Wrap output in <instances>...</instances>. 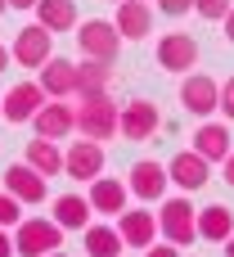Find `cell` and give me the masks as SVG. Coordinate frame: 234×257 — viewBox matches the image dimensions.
Returning <instances> with one entry per match:
<instances>
[{
  "instance_id": "cell-22",
  "label": "cell",
  "mask_w": 234,
  "mask_h": 257,
  "mask_svg": "<svg viewBox=\"0 0 234 257\" xmlns=\"http://www.w3.org/2000/svg\"><path fill=\"white\" fill-rule=\"evenodd\" d=\"M234 235V212L225 203H212V208H203L198 212V239H207V244H225Z\"/></svg>"
},
{
  "instance_id": "cell-16",
  "label": "cell",
  "mask_w": 234,
  "mask_h": 257,
  "mask_svg": "<svg viewBox=\"0 0 234 257\" xmlns=\"http://www.w3.org/2000/svg\"><path fill=\"white\" fill-rule=\"evenodd\" d=\"M5 190L18 199V203H45V176L36 172V167H27V163H14L9 172H5Z\"/></svg>"
},
{
  "instance_id": "cell-35",
  "label": "cell",
  "mask_w": 234,
  "mask_h": 257,
  "mask_svg": "<svg viewBox=\"0 0 234 257\" xmlns=\"http://www.w3.org/2000/svg\"><path fill=\"white\" fill-rule=\"evenodd\" d=\"M5 68H9V50L0 45V72H5Z\"/></svg>"
},
{
  "instance_id": "cell-11",
  "label": "cell",
  "mask_w": 234,
  "mask_h": 257,
  "mask_svg": "<svg viewBox=\"0 0 234 257\" xmlns=\"http://www.w3.org/2000/svg\"><path fill=\"white\" fill-rule=\"evenodd\" d=\"M158 126H162V113H158L153 99H131V104L122 108V117H117V131H122L126 140H153Z\"/></svg>"
},
{
  "instance_id": "cell-40",
  "label": "cell",
  "mask_w": 234,
  "mask_h": 257,
  "mask_svg": "<svg viewBox=\"0 0 234 257\" xmlns=\"http://www.w3.org/2000/svg\"><path fill=\"white\" fill-rule=\"evenodd\" d=\"M108 5H122V0H108Z\"/></svg>"
},
{
  "instance_id": "cell-17",
  "label": "cell",
  "mask_w": 234,
  "mask_h": 257,
  "mask_svg": "<svg viewBox=\"0 0 234 257\" xmlns=\"http://www.w3.org/2000/svg\"><path fill=\"white\" fill-rule=\"evenodd\" d=\"M113 23H117L122 41H144L149 27H153V9H149V0H122Z\"/></svg>"
},
{
  "instance_id": "cell-8",
  "label": "cell",
  "mask_w": 234,
  "mask_h": 257,
  "mask_svg": "<svg viewBox=\"0 0 234 257\" xmlns=\"http://www.w3.org/2000/svg\"><path fill=\"white\" fill-rule=\"evenodd\" d=\"M167 176H171V185H176V190H185V194H198V190L212 181V163H207L198 149H180V154L167 163Z\"/></svg>"
},
{
  "instance_id": "cell-10",
  "label": "cell",
  "mask_w": 234,
  "mask_h": 257,
  "mask_svg": "<svg viewBox=\"0 0 234 257\" xmlns=\"http://www.w3.org/2000/svg\"><path fill=\"white\" fill-rule=\"evenodd\" d=\"M32 131L45 136V140H63V136L77 131V108L68 99H45L36 108V117H32Z\"/></svg>"
},
{
  "instance_id": "cell-33",
  "label": "cell",
  "mask_w": 234,
  "mask_h": 257,
  "mask_svg": "<svg viewBox=\"0 0 234 257\" xmlns=\"http://www.w3.org/2000/svg\"><path fill=\"white\" fill-rule=\"evenodd\" d=\"M221 23H225V41H230V45H234V5H230V14H225Z\"/></svg>"
},
{
  "instance_id": "cell-23",
  "label": "cell",
  "mask_w": 234,
  "mask_h": 257,
  "mask_svg": "<svg viewBox=\"0 0 234 257\" xmlns=\"http://www.w3.org/2000/svg\"><path fill=\"white\" fill-rule=\"evenodd\" d=\"M81 239H86V257H122V248H126L117 226H104V221H90L81 230Z\"/></svg>"
},
{
  "instance_id": "cell-39",
  "label": "cell",
  "mask_w": 234,
  "mask_h": 257,
  "mask_svg": "<svg viewBox=\"0 0 234 257\" xmlns=\"http://www.w3.org/2000/svg\"><path fill=\"white\" fill-rule=\"evenodd\" d=\"M5 9H9V0H0V14H5Z\"/></svg>"
},
{
  "instance_id": "cell-34",
  "label": "cell",
  "mask_w": 234,
  "mask_h": 257,
  "mask_svg": "<svg viewBox=\"0 0 234 257\" xmlns=\"http://www.w3.org/2000/svg\"><path fill=\"white\" fill-rule=\"evenodd\" d=\"M9 9H36V0H9Z\"/></svg>"
},
{
  "instance_id": "cell-30",
  "label": "cell",
  "mask_w": 234,
  "mask_h": 257,
  "mask_svg": "<svg viewBox=\"0 0 234 257\" xmlns=\"http://www.w3.org/2000/svg\"><path fill=\"white\" fill-rule=\"evenodd\" d=\"M144 257H180V248H176V244H149Z\"/></svg>"
},
{
  "instance_id": "cell-3",
  "label": "cell",
  "mask_w": 234,
  "mask_h": 257,
  "mask_svg": "<svg viewBox=\"0 0 234 257\" xmlns=\"http://www.w3.org/2000/svg\"><path fill=\"white\" fill-rule=\"evenodd\" d=\"M158 235L167 244H194L198 239V212L189 208V194H176V199H162L158 208Z\"/></svg>"
},
{
  "instance_id": "cell-12",
  "label": "cell",
  "mask_w": 234,
  "mask_h": 257,
  "mask_svg": "<svg viewBox=\"0 0 234 257\" xmlns=\"http://www.w3.org/2000/svg\"><path fill=\"white\" fill-rule=\"evenodd\" d=\"M158 63L167 68V72H194V63H198V41L194 36H185V32H167L162 41H158Z\"/></svg>"
},
{
  "instance_id": "cell-13",
  "label": "cell",
  "mask_w": 234,
  "mask_h": 257,
  "mask_svg": "<svg viewBox=\"0 0 234 257\" xmlns=\"http://www.w3.org/2000/svg\"><path fill=\"white\" fill-rule=\"evenodd\" d=\"M117 235L126 248H149V244H158V217L149 208H126V212H117Z\"/></svg>"
},
{
  "instance_id": "cell-32",
  "label": "cell",
  "mask_w": 234,
  "mask_h": 257,
  "mask_svg": "<svg viewBox=\"0 0 234 257\" xmlns=\"http://www.w3.org/2000/svg\"><path fill=\"white\" fill-rule=\"evenodd\" d=\"M221 167H225V185H234V149L225 154V163H221Z\"/></svg>"
},
{
  "instance_id": "cell-41",
  "label": "cell",
  "mask_w": 234,
  "mask_h": 257,
  "mask_svg": "<svg viewBox=\"0 0 234 257\" xmlns=\"http://www.w3.org/2000/svg\"><path fill=\"white\" fill-rule=\"evenodd\" d=\"M149 5H153V0H149Z\"/></svg>"
},
{
  "instance_id": "cell-24",
  "label": "cell",
  "mask_w": 234,
  "mask_h": 257,
  "mask_svg": "<svg viewBox=\"0 0 234 257\" xmlns=\"http://www.w3.org/2000/svg\"><path fill=\"white\" fill-rule=\"evenodd\" d=\"M32 14H36V23H41V27H50L54 36L77 27V5H72V0H36V9H32Z\"/></svg>"
},
{
  "instance_id": "cell-31",
  "label": "cell",
  "mask_w": 234,
  "mask_h": 257,
  "mask_svg": "<svg viewBox=\"0 0 234 257\" xmlns=\"http://www.w3.org/2000/svg\"><path fill=\"white\" fill-rule=\"evenodd\" d=\"M0 257H14V239H9V230L0 226Z\"/></svg>"
},
{
  "instance_id": "cell-14",
  "label": "cell",
  "mask_w": 234,
  "mask_h": 257,
  "mask_svg": "<svg viewBox=\"0 0 234 257\" xmlns=\"http://www.w3.org/2000/svg\"><path fill=\"white\" fill-rule=\"evenodd\" d=\"M86 199H90V208H95L99 217H117V212H126L131 190H126V181H117V176H95Z\"/></svg>"
},
{
  "instance_id": "cell-38",
  "label": "cell",
  "mask_w": 234,
  "mask_h": 257,
  "mask_svg": "<svg viewBox=\"0 0 234 257\" xmlns=\"http://www.w3.org/2000/svg\"><path fill=\"white\" fill-rule=\"evenodd\" d=\"M0 117H5V95H0Z\"/></svg>"
},
{
  "instance_id": "cell-37",
  "label": "cell",
  "mask_w": 234,
  "mask_h": 257,
  "mask_svg": "<svg viewBox=\"0 0 234 257\" xmlns=\"http://www.w3.org/2000/svg\"><path fill=\"white\" fill-rule=\"evenodd\" d=\"M45 257H68V253H59V248H54V253H45Z\"/></svg>"
},
{
  "instance_id": "cell-9",
  "label": "cell",
  "mask_w": 234,
  "mask_h": 257,
  "mask_svg": "<svg viewBox=\"0 0 234 257\" xmlns=\"http://www.w3.org/2000/svg\"><path fill=\"white\" fill-rule=\"evenodd\" d=\"M167 185H171V176H167V167L153 163V158H140V163L131 167V176H126V190H131L135 199H144V203H162V199H167Z\"/></svg>"
},
{
  "instance_id": "cell-26",
  "label": "cell",
  "mask_w": 234,
  "mask_h": 257,
  "mask_svg": "<svg viewBox=\"0 0 234 257\" xmlns=\"http://www.w3.org/2000/svg\"><path fill=\"white\" fill-rule=\"evenodd\" d=\"M18 221H23V203H18L9 190H0V226H5V230H14Z\"/></svg>"
},
{
  "instance_id": "cell-36",
  "label": "cell",
  "mask_w": 234,
  "mask_h": 257,
  "mask_svg": "<svg viewBox=\"0 0 234 257\" xmlns=\"http://www.w3.org/2000/svg\"><path fill=\"white\" fill-rule=\"evenodd\" d=\"M221 248H225V257H234V235L225 239V244H221Z\"/></svg>"
},
{
  "instance_id": "cell-29",
  "label": "cell",
  "mask_w": 234,
  "mask_h": 257,
  "mask_svg": "<svg viewBox=\"0 0 234 257\" xmlns=\"http://www.w3.org/2000/svg\"><path fill=\"white\" fill-rule=\"evenodd\" d=\"M153 5H158L167 18H180V14H189V9H194V0H153Z\"/></svg>"
},
{
  "instance_id": "cell-18",
  "label": "cell",
  "mask_w": 234,
  "mask_h": 257,
  "mask_svg": "<svg viewBox=\"0 0 234 257\" xmlns=\"http://www.w3.org/2000/svg\"><path fill=\"white\" fill-rule=\"evenodd\" d=\"M194 149L207 158V163H225V154H230V122H212V117H203V126L194 131Z\"/></svg>"
},
{
  "instance_id": "cell-25",
  "label": "cell",
  "mask_w": 234,
  "mask_h": 257,
  "mask_svg": "<svg viewBox=\"0 0 234 257\" xmlns=\"http://www.w3.org/2000/svg\"><path fill=\"white\" fill-rule=\"evenodd\" d=\"M108 86H113V63L108 59L77 63V95H95V90H108Z\"/></svg>"
},
{
  "instance_id": "cell-28",
  "label": "cell",
  "mask_w": 234,
  "mask_h": 257,
  "mask_svg": "<svg viewBox=\"0 0 234 257\" xmlns=\"http://www.w3.org/2000/svg\"><path fill=\"white\" fill-rule=\"evenodd\" d=\"M216 113H225V122H234V77H225V86H221V104H216Z\"/></svg>"
},
{
  "instance_id": "cell-5",
  "label": "cell",
  "mask_w": 234,
  "mask_h": 257,
  "mask_svg": "<svg viewBox=\"0 0 234 257\" xmlns=\"http://www.w3.org/2000/svg\"><path fill=\"white\" fill-rule=\"evenodd\" d=\"M14 63H23V68H45L50 59H54V32L50 27H41V23H27L18 36H14Z\"/></svg>"
},
{
  "instance_id": "cell-21",
  "label": "cell",
  "mask_w": 234,
  "mask_h": 257,
  "mask_svg": "<svg viewBox=\"0 0 234 257\" xmlns=\"http://www.w3.org/2000/svg\"><path fill=\"white\" fill-rule=\"evenodd\" d=\"M50 217H54L63 230H86V226H90V217H95V208H90V199H86V194H59Z\"/></svg>"
},
{
  "instance_id": "cell-27",
  "label": "cell",
  "mask_w": 234,
  "mask_h": 257,
  "mask_svg": "<svg viewBox=\"0 0 234 257\" xmlns=\"http://www.w3.org/2000/svg\"><path fill=\"white\" fill-rule=\"evenodd\" d=\"M230 5H234V0H194V14L207 18V23H221V18L230 14Z\"/></svg>"
},
{
  "instance_id": "cell-20",
  "label": "cell",
  "mask_w": 234,
  "mask_h": 257,
  "mask_svg": "<svg viewBox=\"0 0 234 257\" xmlns=\"http://www.w3.org/2000/svg\"><path fill=\"white\" fill-rule=\"evenodd\" d=\"M23 163H27V167H36V172L50 181V176H59V172H63V149H59V140H45V136H36V140H27V154H23Z\"/></svg>"
},
{
  "instance_id": "cell-15",
  "label": "cell",
  "mask_w": 234,
  "mask_h": 257,
  "mask_svg": "<svg viewBox=\"0 0 234 257\" xmlns=\"http://www.w3.org/2000/svg\"><path fill=\"white\" fill-rule=\"evenodd\" d=\"M45 99H50V95L41 90V81H18V86H9V95H5V117H9V122H32Z\"/></svg>"
},
{
  "instance_id": "cell-6",
  "label": "cell",
  "mask_w": 234,
  "mask_h": 257,
  "mask_svg": "<svg viewBox=\"0 0 234 257\" xmlns=\"http://www.w3.org/2000/svg\"><path fill=\"white\" fill-rule=\"evenodd\" d=\"M221 104V81L207 77V72H185L180 81V108L194 113V117H212Z\"/></svg>"
},
{
  "instance_id": "cell-2",
  "label": "cell",
  "mask_w": 234,
  "mask_h": 257,
  "mask_svg": "<svg viewBox=\"0 0 234 257\" xmlns=\"http://www.w3.org/2000/svg\"><path fill=\"white\" fill-rule=\"evenodd\" d=\"M63 244V226L50 217H23L18 226H14V253L18 257H45V253H54Z\"/></svg>"
},
{
  "instance_id": "cell-7",
  "label": "cell",
  "mask_w": 234,
  "mask_h": 257,
  "mask_svg": "<svg viewBox=\"0 0 234 257\" xmlns=\"http://www.w3.org/2000/svg\"><path fill=\"white\" fill-rule=\"evenodd\" d=\"M104 172V140H90V136H81V140H72L68 149H63V176H72V181H95Z\"/></svg>"
},
{
  "instance_id": "cell-19",
  "label": "cell",
  "mask_w": 234,
  "mask_h": 257,
  "mask_svg": "<svg viewBox=\"0 0 234 257\" xmlns=\"http://www.w3.org/2000/svg\"><path fill=\"white\" fill-rule=\"evenodd\" d=\"M41 90L50 95V99H68V95H77V63H68V59H50L45 68H41Z\"/></svg>"
},
{
  "instance_id": "cell-4",
  "label": "cell",
  "mask_w": 234,
  "mask_h": 257,
  "mask_svg": "<svg viewBox=\"0 0 234 257\" xmlns=\"http://www.w3.org/2000/svg\"><path fill=\"white\" fill-rule=\"evenodd\" d=\"M77 45H81V54L86 59H117V50H122V32H117V23H108V18H86L81 27H77Z\"/></svg>"
},
{
  "instance_id": "cell-1",
  "label": "cell",
  "mask_w": 234,
  "mask_h": 257,
  "mask_svg": "<svg viewBox=\"0 0 234 257\" xmlns=\"http://www.w3.org/2000/svg\"><path fill=\"white\" fill-rule=\"evenodd\" d=\"M117 117H122V108H117V99H113L108 90L81 95V104H77V126H81V136H90V140L117 136Z\"/></svg>"
}]
</instances>
